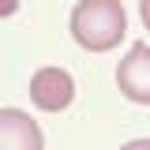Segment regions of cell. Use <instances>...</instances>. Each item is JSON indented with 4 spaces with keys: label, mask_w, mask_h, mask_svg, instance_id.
Wrapping results in <instances>:
<instances>
[{
    "label": "cell",
    "mask_w": 150,
    "mask_h": 150,
    "mask_svg": "<svg viewBox=\"0 0 150 150\" xmlns=\"http://www.w3.org/2000/svg\"><path fill=\"white\" fill-rule=\"evenodd\" d=\"M71 38L86 53H109L128 34V15L120 0H79L71 8Z\"/></svg>",
    "instance_id": "cell-1"
},
{
    "label": "cell",
    "mask_w": 150,
    "mask_h": 150,
    "mask_svg": "<svg viewBox=\"0 0 150 150\" xmlns=\"http://www.w3.org/2000/svg\"><path fill=\"white\" fill-rule=\"evenodd\" d=\"M30 101L41 112H64L75 101V79L64 68H38L30 75Z\"/></svg>",
    "instance_id": "cell-2"
},
{
    "label": "cell",
    "mask_w": 150,
    "mask_h": 150,
    "mask_svg": "<svg viewBox=\"0 0 150 150\" xmlns=\"http://www.w3.org/2000/svg\"><path fill=\"white\" fill-rule=\"evenodd\" d=\"M116 86L135 105H150V45L135 41L116 64Z\"/></svg>",
    "instance_id": "cell-3"
},
{
    "label": "cell",
    "mask_w": 150,
    "mask_h": 150,
    "mask_svg": "<svg viewBox=\"0 0 150 150\" xmlns=\"http://www.w3.org/2000/svg\"><path fill=\"white\" fill-rule=\"evenodd\" d=\"M0 150H45V135L30 112L0 109Z\"/></svg>",
    "instance_id": "cell-4"
},
{
    "label": "cell",
    "mask_w": 150,
    "mask_h": 150,
    "mask_svg": "<svg viewBox=\"0 0 150 150\" xmlns=\"http://www.w3.org/2000/svg\"><path fill=\"white\" fill-rule=\"evenodd\" d=\"M19 11V0H0V19L4 15H15Z\"/></svg>",
    "instance_id": "cell-5"
},
{
    "label": "cell",
    "mask_w": 150,
    "mask_h": 150,
    "mask_svg": "<svg viewBox=\"0 0 150 150\" xmlns=\"http://www.w3.org/2000/svg\"><path fill=\"white\" fill-rule=\"evenodd\" d=\"M120 150H150V139H131V143H124Z\"/></svg>",
    "instance_id": "cell-6"
},
{
    "label": "cell",
    "mask_w": 150,
    "mask_h": 150,
    "mask_svg": "<svg viewBox=\"0 0 150 150\" xmlns=\"http://www.w3.org/2000/svg\"><path fill=\"white\" fill-rule=\"evenodd\" d=\"M139 15H143V26L150 30V0H139Z\"/></svg>",
    "instance_id": "cell-7"
}]
</instances>
